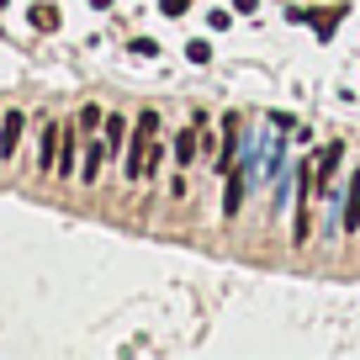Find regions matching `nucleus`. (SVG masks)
I'll use <instances>...</instances> for the list:
<instances>
[{
    "label": "nucleus",
    "mask_w": 360,
    "mask_h": 360,
    "mask_svg": "<svg viewBox=\"0 0 360 360\" xmlns=\"http://www.w3.org/2000/svg\"><path fill=\"white\" fill-rule=\"evenodd\" d=\"M196 154H202V127H180V133H175V165L180 169H191L196 165Z\"/></svg>",
    "instance_id": "20e7f679"
},
{
    "label": "nucleus",
    "mask_w": 360,
    "mask_h": 360,
    "mask_svg": "<svg viewBox=\"0 0 360 360\" xmlns=\"http://www.w3.org/2000/svg\"><path fill=\"white\" fill-rule=\"evenodd\" d=\"M27 22H32L37 32H58V22H64V16H58V6H48V0H43V6H32V11H27Z\"/></svg>",
    "instance_id": "1a4fd4ad"
},
{
    "label": "nucleus",
    "mask_w": 360,
    "mask_h": 360,
    "mask_svg": "<svg viewBox=\"0 0 360 360\" xmlns=\"http://www.w3.org/2000/svg\"><path fill=\"white\" fill-rule=\"evenodd\" d=\"M154 133H159V112H143V117H133V138H127V154H122V175H127V180H143V175H148Z\"/></svg>",
    "instance_id": "f257e3e1"
},
{
    "label": "nucleus",
    "mask_w": 360,
    "mask_h": 360,
    "mask_svg": "<svg viewBox=\"0 0 360 360\" xmlns=\"http://www.w3.org/2000/svg\"><path fill=\"white\" fill-rule=\"evenodd\" d=\"M127 53H138V58H154V53H159V43H154V37H127Z\"/></svg>",
    "instance_id": "ddd939ff"
},
{
    "label": "nucleus",
    "mask_w": 360,
    "mask_h": 360,
    "mask_svg": "<svg viewBox=\"0 0 360 360\" xmlns=\"http://www.w3.org/2000/svg\"><path fill=\"white\" fill-rule=\"evenodd\" d=\"M75 159H79V122H69L64 138H58V165L53 169H58V175H75V169H79Z\"/></svg>",
    "instance_id": "39448f33"
},
{
    "label": "nucleus",
    "mask_w": 360,
    "mask_h": 360,
    "mask_svg": "<svg viewBox=\"0 0 360 360\" xmlns=\"http://www.w3.org/2000/svg\"><path fill=\"white\" fill-rule=\"evenodd\" d=\"M339 22H345V6H318V11H307V27H313L323 43L334 37V27H339Z\"/></svg>",
    "instance_id": "423d86ee"
},
{
    "label": "nucleus",
    "mask_w": 360,
    "mask_h": 360,
    "mask_svg": "<svg viewBox=\"0 0 360 360\" xmlns=\"http://www.w3.org/2000/svg\"><path fill=\"white\" fill-rule=\"evenodd\" d=\"M75 122H79V133H96V127H106V112H101V106H79Z\"/></svg>",
    "instance_id": "9b49d317"
},
{
    "label": "nucleus",
    "mask_w": 360,
    "mask_h": 360,
    "mask_svg": "<svg viewBox=\"0 0 360 360\" xmlns=\"http://www.w3.org/2000/svg\"><path fill=\"white\" fill-rule=\"evenodd\" d=\"M233 11H238V16H255V11H259V0H233Z\"/></svg>",
    "instance_id": "2eb2a0df"
},
{
    "label": "nucleus",
    "mask_w": 360,
    "mask_h": 360,
    "mask_svg": "<svg viewBox=\"0 0 360 360\" xmlns=\"http://www.w3.org/2000/svg\"><path fill=\"white\" fill-rule=\"evenodd\" d=\"M186 58H191V64H207V58H212V43H207V37H191V43H186Z\"/></svg>",
    "instance_id": "f8f14e48"
},
{
    "label": "nucleus",
    "mask_w": 360,
    "mask_h": 360,
    "mask_svg": "<svg viewBox=\"0 0 360 360\" xmlns=\"http://www.w3.org/2000/svg\"><path fill=\"white\" fill-rule=\"evenodd\" d=\"M122 143H127V122H122V117H106V148L122 154Z\"/></svg>",
    "instance_id": "9d476101"
},
{
    "label": "nucleus",
    "mask_w": 360,
    "mask_h": 360,
    "mask_svg": "<svg viewBox=\"0 0 360 360\" xmlns=\"http://www.w3.org/2000/svg\"><path fill=\"white\" fill-rule=\"evenodd\" d=\"M106 159H112V148H106V143H90V148H85V165H79V180H85V186H96V175H101Z\"/></svg>",
    "instance_id": "6e6552de"
},
{
    "label": "nucleus",
    "mask_w": 360,
    "mask_h": 360,
    "mask_svg": "<svg viewBox=\"0 0 360 360\" xmlns=\"http://www.w3.org/2000/svg\"><path fill=\"white\" fill-rule=\"evenodd\" d=\"M339 228H345V233H355V228H360V169H349L345 202H339Z\"/></svg>",
    "instance_id": "f03ea898"
},
{
    "label": "nucleus",
    "mask_w": 360,
    "mask_h": 360,
    "mask_svg": "<svg viewBox=\"0 0 360 360\" xmlns=\"http://www.w3.org/2000/svg\"><path fill=\"white\" fill-rule=\"evenodd\" d=\"M22 133H27V117L22 112H6V117H0V159H16Z\"/></svg>",
    "instance_id": "7ed1b4c3"
},
{
    "label": "nucleus",
    "mask_w": 360,
    "mask_h": 360,
    "mask_svg": "<svg viewBox=\"0 0 360 360\" xmlns=\"http://www.w3.org/2000/svg\"><path fill=\"white\" fill-rule=\"evenodd\" d=\"M58 138H64V127H58V122H43V143H37V169H53V165H58Z\"/></svg>",
    "instance_id": "0eeeda50"
},
{
    "label": "nucleus",
    "mask_w": 360,
    "mask_h": 360,
    "mask_svg": "<svg viewBox=\"0 0 360 360\" xmlns=\"http://www.w3.org/2000/svg\"><path fill=\"white\" fill-rule=\"evenodd\" d=\"M159 11H165V16H186V11H191V0H159Z\"/></svg>",
    "instance_id": "4468645a"
}]
</instances>
